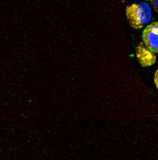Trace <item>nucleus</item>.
Returning a JSON list of instances; mask_svg holds the SVG:
<instances>
[{
    "instance_id": "f257e3e1",
    "label": "nucleus",
    "mask_w": 158,
    "mask_h": 160,
    "mask_svg": "<svg viewBox=\"0 0 158 160\" xmlns=\"http://www.w3.org/2000/svg\"><path fill=\"white\" fill-rule=\"evenodd\" d=\"M127 20L132 28L141 29L150 23L152 19V11L150 5L146 2L131 4L125 10Z\"/></svg>"
},
{
    "instance_id": "7ed1b4c3",
    "label": "nucleus",
    "mask_w": 158,
    "mask_h": 160,
    "mask_svg": "<svg viewBox=\"0 0 158 160\" xmlns=\"http://www.w3.org/2000/svg\"><path fill=\"white\" fill-rule=\"evenodd\" d=\"M136 57H137L139 64L143 67L153 65L156 61V56L154 53L147 48L144 43H140L137 47Z\"/></svg>"
},
{
    "instance_id": "39448f33",
    "label": "nucleus",
    "mask_w": 158,
    "mask_h": 160,
    "mask_svg": "<svg viewBox=\"0 0 158 160\" xmlns=\"http://www.w3.org/2000/svg\"><path fill=\"white\" fill-rule=\"evenodd\" d=\"M153 8H154V10L158 13V0H153Z\"/></svg>"
},
{
    "instance_id": "20e7f679",
    "label": "nucleus",
    "mask_w": 158,
    "mask_h": 160,
    "mask_svg": "<svg viewBox=\"0 0 158 160\" xmlns=\"http://www.w3.org/2000/svg\"><path fill=\"white\" fill-rule=\"evenodd\" d=\"M154 83L158 90V69L156 71V72L154 74Z\"/></svg>"
},
{
    "instance_id": "423d86ee",
    "label": "nucleus",
    "mask_w": 158,
    "mask_h": 160,
    "mask_svg": "<svg viewBox=\"0 0 158 160\" xmlns=\"http://www.w3.org/2000/svg\"><path fill=\"white\" fill-rule=\"evenodd\" d=\"M146 1H153V0H146Z\"/></svg>"
},
{
    "instance_id": "f03ea898",
    "label": "nucleus",
    "mask_w": 158,
    "mask_h": 160,
    "mask_svg": "<svg viewBox=\"0 0 158 160\" xmlns=\"http://www.w3.org/2000/svg\"><path fill=\"white\" fill-rule=\"evenodd\" d=\"M142 40L147 48L158 53V22L148 24L142 32Z\"/></svg>"
}]
</instances>
